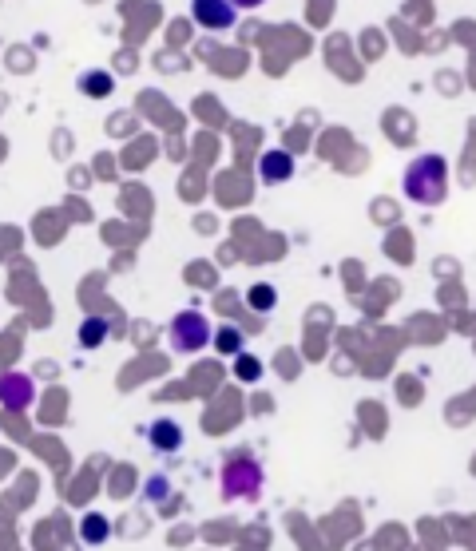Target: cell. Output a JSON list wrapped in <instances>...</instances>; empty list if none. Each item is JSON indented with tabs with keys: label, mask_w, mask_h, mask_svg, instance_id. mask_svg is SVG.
Listing matches in <instances>:
<instances>
[{
	"label": "cell",
	"mask_w": 476,
	"mask_h": 551,
	"mask_svg": "<svg viewBox=\"0 0 476 551\" xmlns=\"http://www.w3.org/2000/svg\"><path fill=\"white\" fill-rule=\"evenodd\" d=\"M405 195L421 207H441L449 195V167L441 155H421L405 171Z\"/></svg>",
	"instance_id": "cell-1"
},
{
	"label": "cell",
	"mask_w": 476,
	"mask_h": 551,
	"mask_svg": "<svg viewBox=\"0 0 476 551\" xmlns=\"http://www.w3.org/2000/svg\"><path fill=\"white\" fill-rule=\"evenodd\" d=\"M258 492H262V468H258V460H246V456L227 460V468H223V496L227 500H258Z\"/></svg>",
	"instance_id": "cell-2"
},
{
	"label": "cell",
	"mask_w": 476,
	"mask_h": 551,
	"mask_svg": "<svg viewBox=\"0 0 476 551\" xmlns=\"http://www.w3.org/2000/svg\"><path fill=\"white\" fill-rule=\"evenodd\" d=\"M167 337H171V345H175L179 353H199V349H203V345L215 337V330H211V322H207L203 314L187 310V314H179V318L171 322Z\"/></svg>",
	"instance_id": "cell-3"
},
{
	"label": "cell",
	"mask_w": 476,
	"mask_h": 551,
	"mask_svg": "<svg viewBox=\"0 0 476 551\" xmlns=\"http://www.w3.org/2000/svg\"><path fill=\"white\" fill-rule=\"evenodd\" d=\"M235 12L238 8L231 0H191V16H195V24L207 28V32L231 28V24H235Z\"/></svg>",
	"instance_id": "cell-4"
},
{
	"label": "cell",
	"mask_w": 476,
	"mask_h": 551,
	"mask_svg": "<svg viewBox=\"0 0 476 551\" xmlns=\"http://www.w3.org/2000/svg\"><path fill=\"white\" fill-rule=\"evenodd\" d=\"M32 397H36V389H32V381H28L24 373H4V377H0V405H8V409H28Z\"/></svg>",
	"instance_id": "cell-5"
},
{
	"label": "cell",
	"mask_w": 476,
	"mask_h": 551,
	"mask_svg": "<svg viewBox=\"0 0 476 551\" xmlns=\"http://www.w3.org/2000/svg\"><path fill=\"white\" fill-rule=\"evenodd\" d=\"M290 175H294V159L286 151H266L258 159V179L262 183H286Z\"/></svg>",
	"instance_id": "cell-6"
},
{
	"label": "cell",
	"mask_w": 476,
	"mask_h": 551,
	"mask_svg": "<svg viewBox=\"0 0 476 551\" xmlns=\"http://www.w3.org/2000/svg\"><path fill=\"white\" fill-rule=\"evenodd\" d=\"M151 444H155L159 452H175V448L183 444V429H179L175 421H155V425H151Z\"/></svg>",
	"instance_id": "cell-7"
},
{
	"label": "cell",
	"mask_w": 476,
	"mask_h": 551,
	"mask_svg": "<svg viewBox=\"0 0 476 551\" xmlns=\"http://www.w3.org/2000/svg\"><path fill=\"white\" fill-rule=\"evenodd\" d=\"M246 302H250V310L266 314V310H274V306H278V290H274V286H266V282H258V286H250Z\"/></svg>",
	"instance_id": "cell-8"
},
{
	"label": "cell",
	"mask_w": 476,
	"mask_h": 551,
	"mask_svg": "<svg viewBox=\"0 0 476 551\" xmlns=\"http://www.w3.org/2000/svg\"><path fill=\"white\" fill-rule=\"evenodd\" d=\"M235 377L238 381H246V385L262 381V361L250 357V353H235Z\"/></svg>",
	"instance_id": "cell-9"
},
{
	"label": "cell",
	"mask_w": 476,
	"mask_h": 551,
	"mask_svg": "<svg viewBox=\"0 0 476 551\" xmlns=\"http://www.w3.org/2000/svg\"><path fill=\"white\" fill-rule=\"evenodd\" d=\"M215 349H219V353H227V357H235V353L246 349V337H242L235 326H227V330L215 333Z\"/></svg>",
	"instance_id": "cell-10"
},
{
	"label": "cell",
	"mask_w": 476,
	"mask_h": 551,
	"mask_svg": "<svg viewBox=\"0 0 476 551\" xmlns=\"http://www.w3.org/2000/svg\"><path fill=\"white\" fill-rule=\"evenodd\" d=\"M80 88H84L92 100H100V96H112V76H108V72H88V76L80 80Z\"/></svg>",
	"instance_id": "cell-11"
},
{
	"label": "cell",
	"mask_w": 476,
	"mask_h": 551,
	"mask_svg": "<svg viewBox=\"0 0 476 551\" xmlns=\"http://www.w3.org/2000/svg\"><path fill=\"white\" fill-rule=\"evenodd\" d=\"M84 540H88V544H104V540H108V520L92 512V516L84 520Z\"/></svg>",
	"instance_id": "cell-12"
},
{
	"label": "cell",
	"mask_w": 476,
	"mask_h": 551,
	"mask_svg": "<svg viewBox=\"0 0 476 551\" xmlns=\"http://www.w3.org/2000/svg\"><path fill=\"white\" fill-rule=\"evenodd\" d=\"M104 333H108V322L104 318H92L84 330H80V345H88V349H96L100 341H104Z\"/></svg>",
	"instance_id": "cell-13"
},
{
	"label": "cell",
	"mask_w": 476,
	"mask_h": 551,
	"mask_svg": "<svg viewBox=\"0 0 476 551\" xmlns=\"http://www.w3.org/2000/svg\"><path fill=\"white\" fill-rule=\"evenodd\" d=\"M231 4H235V8H258L262 0H231Z\"/></svg>",
	"instance_id": "cell-14"
}]
</instances>
